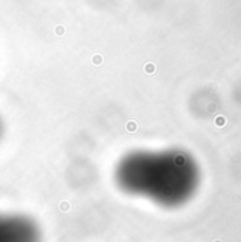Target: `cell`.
Segmentation results:
<instances>
[{"label":"cell","instance_id":"cell-1","mask_svg":"<svg viewBox=\"0 0 241 242\" xmlns=\"http://www.w3.org/2000/svg\"><path fill=\"white\" fill-rule=\"evenodd\" d=\"M114 180L123 192L164 206L183 201L196 184L191 169L165 156L147 152L124 155L116 165Z\"/></svg>","mask_w":241,"mask_h":242},{"label":"cell","instance_id":"cell-2","mask_svg":"<svg viewBox=\"0 0 241 242\" xmlns=\"http://www.w3.org/2000/svg\"><path fill=\"white\" fill-rule=\"evenodd\" d=\"M41 229L31 217L0 212V242H41Z\"/></svg>","mask_w":241,"mask_h":242},{"label":"cell","instance_id":"cell-3","mask_svg":"<svg viewBox=\"0 0 241 242\" xmlns=\"http://www.w3.org/2000/svg\"><path fill=\"white\" fill-rule=\"evenodd\" d=\"M4 134H6V123H4V118H3V116L0 114V142L3 141V138H4Z\"/></svg>","mask_w":241,"mask_h":242}]
</instances>
